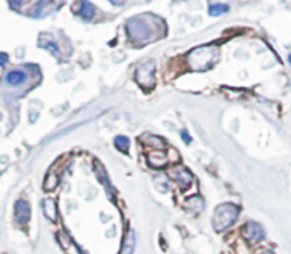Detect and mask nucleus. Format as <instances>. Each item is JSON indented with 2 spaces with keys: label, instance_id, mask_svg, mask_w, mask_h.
I'll list each match as a JSON object with an SVG mask.
<instances>
[{
  "label": "nucleus",
  "instance_id": "obj_9",
  "mask_svg": "<svg viewBox=\"0 0 291 254\" xmlns=\"http://www.w3.org/2000/svg\"><path fill=\"white\" fill-rule=\"evenodd\" d=\"M26 78H27V74L22 70H11L6 74V83L11 87H17V85L23 84Z\"/></svg>",
  "mask_w": 291,
  "mask_h": 254
},
{
  "label": "nucleus",
  "instance_id": "obj_1",
  "mask_svg": "<svg viewBox=\"0 0 291 254\" xmlns=\"http://www.w3.org/2000/svg\"><path fill=\"white\" fill-rule=\"evenodd\" d=\"M239 207L233 203H223L216 207L212 224L216 232H223L238 220Z\"/></svg>",
  "mask_w": 291,
  "mask_h": 254
},
{
  "label": "nucleus",
  "instance_id": "obj_23",
  "mask_svg": "<svg viewBox=\"0 0 291 254\" xmlns=\"http://www.w3.org/2000/svg\"><path fill=\"white\" fill-rule=\"evenodd\" d=\"M264 254H271V253H269V252H267V253H264Z\"/></svg>",
  "mask_w": 291,
  "mask_h": 254
},
{
  "label": "nucleus",
  "instance_id": "obj_4",
  "mask_svg": "<svg viewBox=\"0 0 291 254\" xmlns=\"http://www.w3.org/2000/svg\"><path fill=\"white\" fill-rule=\"evenodd\" d=\"M135 80L142 88L151 90L152 87L155 85V63L148 61L144 65H141L135 73Z\"/></svg>",
  "mask_w": 291,
  "mask_h": 254
},
{
  "label": "nucleus",
  "instance_id": "obj_15",
  "mask_svg": "<svg viewBox=\"0 0 291 254\" xmlns=\"http://www.w3.org/2000/svg\"><path fill=\"white\" fill-rule=\"evenodd\" d=\"M57 185H58V176L54 173V172H50L48 175H47V178L44 180V189L46 191H54L55 188H57Z\"/></svg>",
  "mask_w": 291,
  "mask_h": 254
},
{
  "label": "nucleus",
  "instance_id": "obj_18",
  "mask_svg": "<svg viewBox=\"0 0 291 254\" xmlns=\"http://www.w3.org/2000/svg\"><path fill=\"white\" fill-rule=\"evenodd\" d=\"M7 61H9V55L6 53H1V51H0V65L7 64Z\"/></svg>",
  "mask_w": 291,
  "mask_h": 254
},
{
  "label": "nucleus",
  "instance_id": "obj_2",
  "mask_svg": "<svg viewBox=\"0 0 291 254\" xmlns=\"http://www.w3.org/2000/svg\"><path fill=\"white\" fill-rule=\"evenodd\" d=\"M217 55L219 53L215 47H199L189 55V64L194 70L197 71L209 70L212 65H215Z\"/></svg>",
  "mask_w": 291,
  "mask_h": 254
},
{
  "label": "nucleus",
  "instance_id": "obj_5",
  "mask_svg": "<svg viewBox=\"0 0 291 254\" xmlns=\"http://www.w3.org/2000/svg\"><path fill=\"white\" fill-rule=\"evenodd\" d=\"M242 234L246 240H250V242H260L264 239V230L259 223L256 222L246 223L242 229Z\"/></svg>",
  "mask_w": 291,
  "mask_h": 254
},
{
  "label": "nucleus",
  "instance_id": "obj_3",
  "mask_svg": "<svg viewBox=\"0 0 291 254\" xmlns=\"http://www.w3.org/2000/svg\"><path fill=\"white\" fill-rule=\"evenodd\" d=\"M127 32L130 34V37L135 42H142L146 40L152 36L151 26L145 20H142L140 17L137 19H131L127 23Z\"/></svg>",
  "mask_w": 291,
  "mask_h": 254
},
{
  "label": "nucleus",
  "instance_id": "obj_14",
  "mask_svg": "<svg viewBox=\"0 0 291 254\" xmlns=\"http://www.w3.org/2000/svg\"><path fill=\"white\" fill-rule=\"evenodd\" d=\"M94 13H96V9H94V6L90 3V1H87L84 0L83 3H81V9H80V16H83L84 19H93L94 17Z\"/></svg>",
  "mask_w": 291,
  "mask_h": 254
},
{
  "label": "nucleus",
  "instance_id": "obj_11",
  "mask_svg": "<svg viewBox=\"0 0 291 254\" xmlns=\"http://www.w3.org/2000/svg\"><path fill=\"white\" fill-rule=\"evenodd\" d=\"M185 207H186L188 210H191L192 213H199L203 210L205 203L202 201V198L194 196V198H191V199H188V201L185 202Z\"/></svg>",
  "mask_w": 291,
  "mask_h": 254
},
{
  "label": "nucleus",
  "instance_id": "obj_21",
  "mask_svg": "<svg viewBox=\"0 0 291 254\" xmlns=\"http://www.w3.org/2000/svg\"><path fill=\"white\" fill-rule=\"evenodd\" d=\"M111 3H114V4H117V6H119L121 3H122V0H109Z\"/></svg>",
  "mask_w": 291,
  "mask_h": 254
},
{
  "label": "nucleus",
  "instance_id": "obj_12",
  "mask_svg": "<svg viewBox=\"0 0 291 254\" xmlns=\"http://www.w3.org/2000/svg\"><path fill=\"white\" fill-rule=\"evenodd\" d=\"M134 249H135V234H134L132 230H130L128 234H127V239H125V243H124L122 253L121 254H132L134 253Z\"/></svg>",
  "mask_w": 291,
  "mask_h": 254
},
{
  "label": "nucleus",
  "instance_id": "obj_10",
  "mask_svg": "<svg viewBox=\"0 0 291 254\" xmlns=\"http://www.w3.org/2000/svg\"><path fill=\"white\" fill-rule=\"evenodd\" d=\"M43 212L46 217L51 222L57 220V204L53 199H46L43 201Z\"/></svg>",
  "mask_w": 291,
  "mask_h": 254
},
{
  "label": "nucleus",
  "instance_id": "obj_20",
  "mask_svg": "<svg viewBox=\"0 0 291 254\" xmlns=\"http://www.w3.org/2000/svg\"><path fill=\"white\" fill-rule=\"evenodd\" d=\"M10 3H13V4H22V3H24L26 0H9Z\"/></svg>",
  "mask_w": 291,
  "mask_h": 254
},
{
  "label": "nucleus",
  "instance_id": "obj_16",
  "mask_svg": "<svg viewBox=\"0 0 291 254\" xmlns=\"http://www.w3.org/2000/svg\"><path fill=\"white\" fill-rule=\"evenodd\" d=\"M226 11H229V6L225 3H215L209 7V14L210 16H222Z\"/></svg>",
  "mask_w": 291,
  "mask_h": 254
},
{
  "label": "nucleus",
  "instance_id": "obj_8",
  "mask_svg": "<svg viewBox=\"0 0 291 254\" xmlns=\"http://www.w3.org/2000/svg\"><path fill=\"white\" fill-rule=\"evenodd\" d=\"M148 162L153 168L161 169L168 165V156L163 149H153V151L148 152Z\"/></svg>",
  "mask_w": 291,
  "mask_h": 254
},
{
  "label": "nucleus",
  "instance_id": "obj_17",
  "mask_svg": "<svg viewBox=\"0 0 291 254\" xmlns=\"http://www.w3.org/2000/svg\"><path fill=\"white\" fill-rule=\"evenodd\" d=\"M114 145H115L117 149H119L121 152H127V151L130 149V139L127 137L119 135V137H115V139H114Z\"/></svg>",
  "mask_w": 291,
  "mask_h": 254
},
{
  "label": "nucleus",
  "instance_id": "obj_19",
  "mask_svg": "<svg viewBox=\"0 0 291 254\" xmlns=\"http://www.w3.org/2000/svg\"><path fill=\"white\" fill-rule=\"evenodd\" d=\"M181 135H182V138H184V141L186 142V144H189V142H191V137L188 135V132H186V131H182V132H181Z\"/></svg>",
  "mask_w": 291,
  "mask_h": 254
},
{
  "label": "nucleus",
  "instance_id": "obj_6",
  "mask_svg": "<svg viewBox=\"0 0 291 254\" xmlns=\"http://www.w3.org/2000/svg\"><path fill=\"white\" fill-rule=\"evenodd\" d=\"M171 178L181 186V189H188L192 185V180H194L192 173L186 168H182V166H178V168L171 170Z\"/></svg>",
  "mask_w": 291,
  "mask_h": 254
},
{
  "label": "nucleus",
  "instance_id": "obj_22",
  "mask_svg": "<svg viewBox=\"0 0 291 254\" xmlns=\"http://www.w3.org/2000/svg\"><path fill=\"white\" fill-rule=\"evenodd\" d=\"M289 60H290V63H291V54H290V57H289Z\"/></svg>",
  "mask_w": 291,
  "mask_h": 254
},
{
  "label": "nucleus",
  "instance_id": "obj_7",
  "mask_svg": "<svg viewBox=\"0 0 291 254\" xmlns=\"http://www.w3.org/2000/svg\"><path fill=\"white\" fill-rule=\"evenodd\" d=\"M30 214H32V209H30L29 202L24 201V199L16 202V204H14V217H16L17 223L26 224L30 220Z\"/></svg>",
  "mask_w": 291,
  "mask_h": 254
},
{
  "label": "nucleus",
  "instance_id": "obj_13",
  "mask_svg": "<svg viewBox=\"0 0 291 254\" xmlns=\"http://www.w3.org/2000/svg\"><path fill=\"white\" fill-rule=\"evenodd\" d=\"M142 141L145 142L146 147L151 149H163L165 148V142L159 137H144Z\"/></svg>",
  "mask_w": 291,
  "mask_h": 254
}]
</instances>
